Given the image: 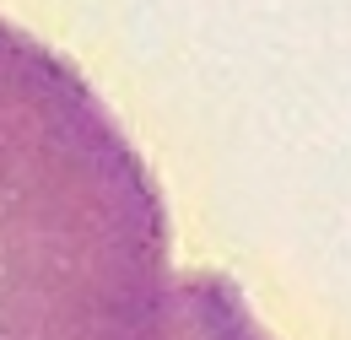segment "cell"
Returning <instances> with one entry per match:
<instances>
[{
    "label": "cell",
    "instance_id": "2",
    "mask_svg": "<svg viewBox=\"0 0 351 340\" xmlns=\"http://www.w3.org/2000/svg\"><path fill=\"white\" fill-rule=\"evenodd\" d=\"M173 340H276L243 292L217 270H184L173 302Z\"/></svg>",
    "mask_w": 351,
    "mask_h": 340
},
{
    "label": "cell",
    "instance_id": "1",
    "mask_svg": "<svg viewBox=\"0 0 351 340\" xmlns=\"http://www.w3.org/2000/svg\"><path fill=\"white\" fill-rule=\"evenodd\" d=\"M168 211L87 76L0 16V340H173Z\"/></svg>",
    "mask_w": 351,
    "mask_h": 340
}]
</instances>
